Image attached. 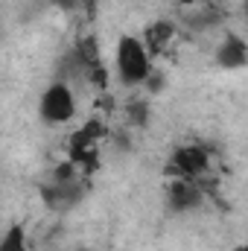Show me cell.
Returning <instances> with one entry per match:
<instances>
[{"instance_id":"1","label":"cell","mask_w":248,"mask_h":251,"mask_svg":"<svg viewBox=\"0 0 248 251\" xmlns=\"http://www.w3.org/2000/svg\"><path fill=\"white\" fill-rule=\"evenodd\" d=\"M114 70L125 88H143L155 70L146 41L137 35H120V41L114 47Z\"/></svg>"},{"instance_id":"2","label":"cell","mask_w":248,"mask_h":251,"mask_svg":"<svg viewBox=\"0 0 248 251\" xmlns=\"http://www.w3.org/2000/svg\"><path fill=\"white\" fill-rule=\"evenodd\" d=\"M210 170V149L198 146V143H181L173 149L164 176L167 178H187V181H198L204 173Z\"/></svg>"},{"instance_id":"3","label":"cell","mask_w":248,"mask_h":251,"mask_svg":"<svg viewBox=\"0 0 248 251\" xmlns=\"http://www.w3.org/2000/svg\"><path fill=\"white\" fill-rule=\"evenodd\" d=\"M38 114L41 120L50 126H64L76 117V94L70 85L64 82H53L41 91L38 97Z\"/></svg>"},{"instance_id":"4","label":"cell","mask_w":248,"mask_h":251,"mask_svg":"<svg viewBox=\"0 0 248 251\" xmlns=\"http://www.w3.org/2000/svg\"><path fill=\"white\" fill-rule=\"evenodd\" d=\"M167 204H170L175 213L196 210V207L201 204V187H198V181L170 178V184H167Z\"/></svg>"},{"instance_id":"5","label":"cell","mask_w":248,"mask_h":251,"mask_svg":"<svg viewBox=\"0 0 248 251\" xmlns=\"http://www.w3.org/2000/svg\"><path fill=\"white\" fill-rule=\"evenodd\" d=\"M216 64L225 70H240L248 64V41L237 32H228L219 44H216Z\"/></svg>"},{"instance_id":"6","label":"cell","mask_w":248,"mask_h":251,"mask_svg":"<svg viewBox=\"0 0 248 251\" xmlns=\"http://www.w3.org/2000/svg\"><path fill=\"white\" fill-rule=\"evenodd\" d=\"M178 35V26L173 24V21H155V24H149L146 26V32H143V41H146V47H149V53L152 56H161L170 44H173V38Z\"/></svg>"},{"instance_id":"7","label":"cell","mask_w":248,"mask_h":251,"mask_svg":"<svg viewBox=\"0 0 248 251\" xmlns=\"http://www.w3.org/2000/svg\"><path fill=\"white\" fill-rule=\"evenodd\" d=\"M76 59L85 64V70L99 67V41H97L94 35L79 38V44H76Z\"/></svg>"},{"instance_id":"8","label":"cell","mask_w":248,"mask_h":251,"mask_svg":"<svg viewBox=\"0 0 248 251\" xmlns=\"http://www.w3.org/2000/svg\"><path fill=\"white\" fill-rule=\"evenodd\" d=\"M0 251H26V231L21 222H12L0 240Z\"/></svg>"},{"instance_id":"9","label":"cell","mask_w":248,"mask_h":251,"mask_svg":"<svg viewBox=\"0 0 248 251\" xmlns=\"http://www.w3.org/2000/svg\"><path fill=\"white\" fill-rule=\"evenodd\" d=\"M50 181H53V184H76V181H79V164H76L73 158L56 164L53 173H50Z\"/></svg>"},{"instance_id":"10","label":"cell","mask_w":248,"mask_h":251,"mask_svg":"<svg viewBox=\"0 0 248 251\" xmlns=\"http://www.w3.org/2000/svg\"><path fill=\"white\" fill-rule=\"evenodd\" d=\"M131 117H134V123H146V102H137V100H134V102H131Z\"/></svg>"},{"instance_id":"11","label":"cell","mask_w":248,"mask_h":251,"mask_svg":"<svg viewBox=\"0 0 248 251\" xmlns=\"http://www.w3.org/2000/svg\"><path fill=\"white\" fill-rule=\"evenodd\" d=\"M243 12H246V18H248V0H243Z\"/></svg>"},{"instance_id":"12","label":"cell","mask_w":248,"mask_h":251,"mask_svg":"<svg viewBox=\"0 0 248 251\" xmlns=\"http://www.w3.org/2000/svg\"><path fill=\"white\" fill-rule=\"evenodd\" d=\"M234 251H248V246H237V249H234Z\"/></svg>"},{"instance_id":"13","label":"cell","mask_w":248,"mask_h":251,"mask_svg":"<svg viewBox=\"0 0 248 251\" xmlns=\"http://www.w3.org/2000/svg\"><path fill=\"white\" fill-rule=\"evenodd\" d=\"M82 251H85V249H82Z\"/></svg>"}]
</instances>
